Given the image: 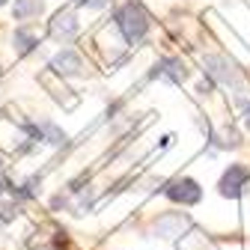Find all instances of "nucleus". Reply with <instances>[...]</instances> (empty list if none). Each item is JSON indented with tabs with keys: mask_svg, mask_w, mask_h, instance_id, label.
<instances>
[{
	"mask_svg": "<svg viewBox=\"0 0 250 250\" xmlns=\"http://www.w3.org/2000/svg\"><path fill=\"white\" fill-rule=\"evenodd\" d=\"M244 182H247V170L238 167V164H232V167L224 173V179H221V194H224V197H238L241 188H244Z\"/></svg>",
	"mask_w": 250,
	"mask_h": 250,
	"instance_id": "20e7f679",
	"label": "nucleus"
},
{
	"mask_svg": "<svg viewBox=\"0 0 250 250\" xmlns=\"http://www.w3.org/2000/svg\"><path fill=\"white\" fill-rule=\"evenodd\" d=\"M78 33V21H75V12L72 9H62L54 15L51 21V36L54 39H72Z\"/></svg>",
	"mask_w": 250,
	"mask_h": 250,
	"instance_id": "7ed1b4c3",
	"label": "nucleus"
},
{
	"mask_svg": "<svg viewBox=\"0 0 250 250\" xmlns=\"http://www.w3.org/2000/svg\"><path fill=\"white\" fill-rule=\"evenodd\" d=\"M89 6H104V0H86Z\"/></svg>",
	"mask_w": 250,
	"mask_h": 250,
	"instance_id": "9d476101",
	"label": "nucleus"
},
{
	"mask_svg": "<svg viewBox=\"0 0 250 250\" xmlns=\"http://www.w3.org/2000/svg\"><path fill=\"white\" fill-rule=\"evenodd\" d=\"M3 3H6V0H0V6H3Z\"/></svg>",
	"mask_w": 250,
	"mask_h": 250,
	"instance_id": "f8f14e48",
	"label": "nucleus"
},
{
	"mask_svg": "<svg viewBox=\"0 0 250 250\" xmlns=\"http://www.w3.org/2000/svg\"><path fill=\"white\" fill-rule=\"evenodd\" d=\"M39 12H42L39 0H15V9H12L15 21H27L30 15H39Z\"/></svg>",
	"mask_w": 250,
	"mask_h": 250,
	"instance_id": "0eeeda50",
	"label": "nucleus"
},
{
	"mask_svg": "<svg viewBox=\"0 0 250 250\" xmlns=\"http://www.w3.org/2000/svg\"><path fill=\"white\" fill-rule=\"evenodd\" d=\"M158 75H167V78H173V81H185V78H188V72H185V66H182L179 60H167L164 69H158Z\"/></svg>",
	"mask_w": 250,
	"mask_h": 250,
	"instance_id": "6e6552de",
	"label": "nucleus"
},
{
	"mask_svg": "<svg viewBox=\"0 0 250 250\" xmlns=\"http://www.w3.org/2000/svg\"><path fill=\"white\" fill-rule=\"evenodd\" d=\"M33 45H36V39L30 36L27 30H18V33H15V51L18 54H30V51H33Z\"/></svg>",
	"mask_w": 250,
	"mask_h": 250,
	"instance_id": "1a4fd4ad",
	"label": "nucleus"
},
{
	"mask_svg": "<svg viewBox=\"0 0 250 250\" xmlns=\"http://www.w3.org/2000/svg\"><path fill=\"white\" fill-rule=\"evenodd\" d=\"M164 194H167L173 203H182V206H194V203H200V197H203L200 185H197L194 179H176V182H170Z\"/></svg>",
	"mask_w": 250,
	"mask_h": 250,
	"instance_id": "f03ea898",
	"label": "nucleus"
},
{
	"mask_svg": "<svg viewBox=\"0 0 250 250\" xmlns=\"http://www.w3.org/2000/svg\"><path fill=\"white\" fill-rule=\"evenodd\" d=\"M39 81H42V83L51 89V96H54V99H57L62 107H69V110H72V107L78 104V96H72V89H69L66 83H62V86H57V83H54V72H45Z\"/></svg>",
	"mask_w": 250,
	"mask_h": 250,
	"instance_id": "39448f33",
	"label": "nucleus"
},
{
	"mask_svg": "<svg viewBox=\"0 0 250 250\" xmlns=\"http://www.w3.org/2000/svg\"><path fill=\"white\" fill-rule=\"evenodd\" d=\"M75 3H81V6H83V3H86V0H75Z\"/></svg>",
	"mask_w": 250,
	"mask_h": 250,
	"instance_id": "9b49d317",
	"label": "nucleus"
},
{
	"mask_svg": "<svg viewBox=\"0 0 250 250\" xmlns=\"http://www.w3.org/2000/svg\"><path fill=\"white\" fill-rule=\"evenodd\" d=\"M116 21H119L122 36L128 39V42H140V39H143V33L149 30V15L143 12V6H140V3H125V6L119 9Z\"/></svg>",
	"mask_w": 250,
	"mask_h": 250,
	"instance_id": "f257e3e1",
	"label": "nucleus"
},
{
	"mask_svg": "<svg viewBox=\"0 0 250 250\" xmlns=\"http://www.w3.org/2000/svg\"><path fill=\"white\" fill-rule=\"evenodd\" d=\"M51 69H54L57 75H78L83 66H81V57H78V54L62 51V54H57V57L51 60Z\"/></svg>",
	"mask_w": 250,
	"mask_h": 250,
	"instance_id": "423d86ee",
	"label": "nucleus"
}]
</instances>
